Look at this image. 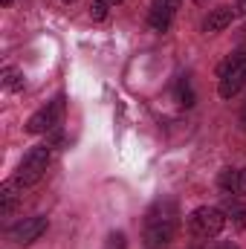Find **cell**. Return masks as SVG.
Here are the masks:
<instances>
[{
  "label": "cell",
  "instance_id": "2",
  "mask_svg": "<svg viewBox=\"0 0 246 249\" xmlns=\"http://www.w3.org/2000/svg\"><path fill=\"white\" fill-rule=\"evenodd\" d=\"M50 148L47 145H35L23 160H20V165H18V171H15V183L23 188L35 186V183H41L44 180V174H47V168H50Z\"/></svg>",
  "mask_w": 246,
  "mask_h": 249
},
{
  "label": "cell",
  "instance_id": "18",
  "mask_svg": "<svg viewBox=\"0 0 246 249\" xmlns=\"http://www.w3.org/2000/svg\"><path fill=\"white\" fill-rule=\"evenodd\" d=\"M3 6H12V0H3Z\"/></svg>",
  "mask_w": 246,
  "mask_h": 249
},
{
  "label": "cell",
  "instance_id": "13",
  "mask_svg": "<svg viewBox=\"0 0 246 249\" xmlns=\"http://www.w3.org/2000/svg\"><path fill=\"white\" fill-rule=\"evenodd\" d=\"M226 209H229V214H232L235 226H238V229H244V226H246V206H238V203H229Z\"/></svg>",
  "mask_w": 246,
  "mask_h": 249
},
{
  "label": "cell",
  "instance_id": "12",
  "mask_svg": "<svg viewBox=\"0 0 246 249\" xmlns=\"http://www.w3.org/2000/svg\"><path fill=\"white\" fill-rule=\"evenodd\" d=\"M110 6H113V0H93L90 3V18L93 20H105L107 12H110Z\"/></svg>",
  "mask_w": 246,
  "mask_h": 249
},
{
  "label": "cell",
  "instance_id": "10",
  "mask_svg": "<svg viewBox=\"0 0 246 249\" xmlns=\"http://www.w3.org/2000/svg\"><path fill=\"white\" fill-rule=\"evenodd\" d=\"M171 18H174V9L151 6V26H154L157 32H165V29H168V23H171Z\"/></svg>",
  "mask_w": 246,
  "mask_h": 249
},
{
  "label": "cell",
  "instance_id": "8",
  "mask_svg": "<svg viewBox=\"0 0 246 249\" xmlns=\"http://www.w3.org/2000/svg\"><path fill=\"white\" fill-rule=\"evenodd\" d=\"M232 20H235V9H232V6H217V9H211V12L206 15L203 32L217 35V32H223L226 26H232Z\"/></svg>",
  "mask_w": 246,
  "mask_h": 249
},
{
  "label": "cell",
  "instance_id": "19",
  "mask_svg": "<svg viewBox=\"0 0 246 249\" xmlns=\"http://www.w3.org/2000/svg\"><path fill=\"white\" fill-rule=\"evenodd\" d=\"M61 3H67V6H70V3H75V0H61Z\"/></svg>",
  "mask_w": 246,
  "mask_h": 249
},
{
  "label": "cell",
  "instance_id": "6",
  "mask_svg": "<svg viewBox=\"0 0 246 249\" xmlns=\"http://www.w3.org/2000/svg\"><path fill=\"white\" fill-rule=\"evenodd\" d=\"M47 217H41V214H35V217H23L20 223H15L12 229H9V238L15 241V244H20V247H29V244H35L44 232H47Z\"/></svg>",
  "mask_w": 246,
  "mask_h": 249
},
{
  "label": "cell",
  "instance_id": "5",
  "mask_svg": "<svg viewBox=\"0 0 246 249\" xmlns=\"http://www.w3.org/2000/svg\"><path fill=\"white\" fill-rule=\"evenodd\" d=\"M64 116V96H55L47 107H41V110H35L29 119H26V133H47V130H53L55 124L61 122Z\"/></svg>",
  "mask_w": 246,
  "mask_h": 249
},
{
  "label": "cell",
  "instance_id": "3",
  "mask_svg": "<svg viewBox=\"0 0 246 249\" xmlns=\"http://www.w3.org/2000/svg\"><path fill=\"white\" fill-rule=\"evenodd\" d=\"M223 226H226V214L220 209H214V206H200V209H194L188 214V232L194 238H200V241L217 238L223 232Z\"/></svg>",
  "mask_w": 246,
  "mask_h": 249
},
{
  "label": "cell",
  "instance_id": "21",
  "mask_svg": "<svg viewBox=\"0 0 246 249\" xmlns=\"http://www.w3.org/2000/svg\"><path fill=\"white\" fill-rule=\"evenodd\" d=\"M194 3H206V0H194Z\"/></svg>",
  "mask_w": 246,
  "mask_h": 249
},
{
  "label": "cell",
  "instance_id": "16",
  "mask_svg": "<svg viewBox=\"0 0 246 249\" xmlns=\"http://www.w3.org/2000/svg\"><path fill=\"white\" fill-rule=\"evenodd\" d=\"M209 249H238V244H232V241H217V244H211Z\"/></svg>",
  "mask_w": 246,
  "mask_h": 249
},
{
  "label": "cell",
  "instance_id": "1",
  "mask_svg": "<svg viewBox=\"0 0 246 249\" xmlns=\"http://www.w3.org/2000/svg\"><path fill=\"white\" fill-rule=\"evenodd\" d=\"M180 229V212L174 200H159L151 206V212L145 214V247L148 249H168L171 241L177 238Z\"/></svg>",
  "mask_w": 246,
  "mask_h": 249
},
{
  "label": "cell",
  "instance_id": "14",
  "mask_svg": "<svg viewBox=\"0 0 246 249\" xmlns=\"http://www.w3.org/2000/svg\"><path fill=\"white\" fill-rule=\"evenodd\" d=\"M177 102L185 105V107H191L194 105V96H191V90H188V81L180 78V84H177Z\"/></svg>",
  "mask_w": 246,
  "mask_h": 249
},
{
  "label": "cell",
  "instance_id": "20",
  "mask_svg": "<svg viewBox=\"0 0 246 249\" xmlns=\"http://www.w3.org/2000/svg\"><path fill=\"white\" fill-rule=\"evenodd\" d=\"M244 122H246V107H244Z\"/></svg>",
  "mask_w": 246,
  "mask_h": 249
},
{
  "label": "cell",
  "instance_id": "11",
  "mask_svg": "<svg viewBox=\"0 0 246 249\" xmlns=\"http://www.w3.org/2000/svg\"><path fill=\"white\" fill-rule=\"evenodd\" d=\"M3 87H6V90H12V93L23 90V72H20V70H15V67H6V70H3Z\"/></svg>",
  "mask_w": 246,
  "mask_h": 249
},
{
  "label": "cell",
  "instance_id": "17",
  "mask_svg": "<svg viewBox=\"0 0 246 249\" xmlns=\"http://www.w3.org/2000/svg\"><path fill=\"white\" fill-rule=\"evenodd\" d=\"M238 12H241V15H246V0H238Z\"/></svg>",
  "mask_w": 246,
  "mask_h": 249
},
{
  "label": "cell",
  "instance_id": "4",
  "mask_svg": "<svg viewBox=\"0 0 246 249\" xmlns=\"http://www.w3.org/2000/svg\"><path fill=\"white\" fill-rule=\"evenodd\" d=\"M244 87H246V53H235V55H229V61L220 67L217 93H220V99H232Z\"/></svg>",
  "mask_w": 246,
  "mask_h": 249
},
{
  "label": "cell",
  "instance_id": "15",
  "mask_svg": "<svg viewBox=\"0 0 246 249\" xmlns=\"http://www.w3.org/2000/svg\"><path fill=\"white\" fill-rule=\"evenodd\" d=\"M105 249H127V238H124V232H110L107 241H105Z\"/></svg>",
  "mask_w": 246,
  "mask_h": 249
},
{
  "label": "cell",
  "instance_id": "9",
  "mask_svg": "<svg viewBox=\"0 0 246 249\" xmlns=\"http://www.w3.org/2000/svg\"><path fill=\"white\" fill-rule=\"evenodd\" d=\"M23 186H18L15 180H9V183H3L0 186V212L3 214H9L12 209H15V203H18V191Z\"/></svg>",
  "mask_w": 246,
  "mask_h": 249
},
{
  "label": "cell",
  "instance_id": "7",
  "mask_svg": "<svg viewBox=\"0 0 246 249\" xmlns=\"http://www.w3.org/2000/svg\"><path fill=\"white\" fill-rule=\"evenodd\" d=\"M217 186L232 197H244L246 194V168H223L217 174Z\"/></svg>",
  "mask_w": 246,
  "mask_h": 249
},
{
  "label": "cell",
  "instance_id": "22",
  "mask_svg": "<svg viewBox=\"0 0 246 249\" xmlns=\"http://www.w3.org/2000/svg\"><path fill=\"white\" fill-rule=\"evenodd\" d=\"M113 3H119V0H113Z\"/></svg>",
  "mask_w": 246,
  "mask_h": 249
}]
</instances>
